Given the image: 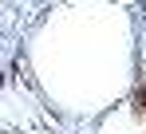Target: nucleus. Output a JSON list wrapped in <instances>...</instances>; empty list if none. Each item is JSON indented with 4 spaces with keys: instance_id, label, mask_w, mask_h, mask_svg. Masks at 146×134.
Wrapping results in <instances>:
<instances>
[]
</instances>
